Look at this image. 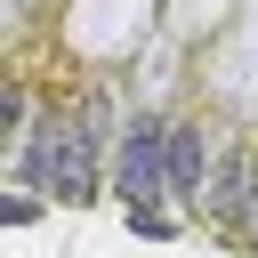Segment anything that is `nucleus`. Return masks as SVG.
Instances as JSON below:
<instances>
[{
    "mask_svg": "<svg viewBox=\"0 0 258 258\" xmlns=\"http://www.w3.org/2000/svg\"><path fill=\"white\" fill-rule=\"evenodd\" d=\"M105 97H81V121H40L24 145V177L40 194H56L64 210L97 202V145H105Z\"/></svg>",
    "mask_w": 258,
    "mask_h": 258,
    "instance_id": "obj_1",
    "label": "nucleus"
},
{
    "mask_svg": "<svg viewBox=\"0 0 258 258\" xmlns=\"http://www.w3.org/2000/svg\"><path fill=\"white\" fill-rule=\"evenodd\" d=\"M113 194H121L129 210H145L153 194H169V121L137 113V121L121 129V145H113Z\"/></svg>",
    "mask_w": 258,
    "mask_h": 258,
    "instance_id": "obj_2",
    "label": "nucleus"
},
{
    "mask_svg": "<svg viewBox=\"0 0 258 258\" xmlns=\"http://www.w3.org/2000/svg\"><path fill=\"white\" fill-rule=\"evenodd\" d=\"M210 177V137L194 121H169V202H194Z\"/></svg>",
    "mask_w": 258,
    "mask_h": 258,
    "instance_id": "obj_3",
    "label": "nucleus"
},
{
    "mask_svg": "<svg viewBox=\"0 0 258 258\" xmlns=\"http://www.w3.org/2000/svg\"><path fill=\"white\" fill-rule=\"evenodd\" d=\"M129 226H137V234H169V210H153V202H145V210H129Z\"/></svg>",
    "mask_w": 258,
    "mask_h": 258,
    "instance_id": "obj_4",
    "label": "nucleus"
}]
</instances>
